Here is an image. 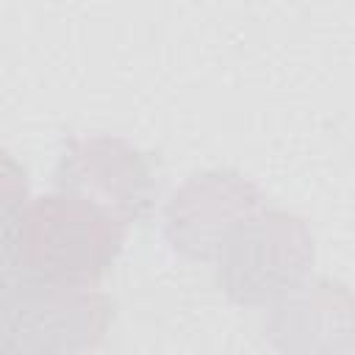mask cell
<instances>
[{
	"label": "cell",
	"instance_id": "cell-4",
	"mask_svg": "<svg viewBox=\"0 0 355 355\" xmlns=\"http://www.w3.org/2000/svg\"><path fill=\"white\" fill-rule=\"evenodd\" d=\"M55 186L94 202L125 227L144 222L158 197L150 158L128 139L108 133L67 139L55 164Z\"/></svg>",
	"mask_w": 355,
	"mask_h": 355
},
{
	"label": "cell",
	"instance_id": "cell-2",
	"mask_svg": "<svg viewBox=\"0 0 355 355\" xmlns=\"http://www.w3.org/2000/svg\"><path fill=\"white\" fill-rule=\"evenodd\" d=\"M214 263L216 283L230 302L266 308L308 280L313 236L297 214L258 208L225 233Z\"/></svg>",
	"mask_w": 355,
	"mask_h": 355
},
{
	"label": "cell",
	"instance_id": "cell-7",
	"mask_svg": "<svg viewBox=\"0 0 355 355\" xmlns=\"http://www.w3.org/2000/svg\"><path fill=\"white\" fill-rule=\"evenodd\" d=\"M28 208V172L0 147V250L14 258V236L22 211Z\"/></svg>",
	"mask_w": 355,
	"mask_h": 355
},
{
	"label": "cell",
	"instance_id": "cell-6",
	"mask_svg": "<svg viewBox=\"0 0 355 355\" xmlns=\"http://www.w3.org/2000/svg\"><path fill=\"white\" fill-rule=\"evenodd\" d=\"M349 291L338 283H302L275 305L263 322L266 338L283 355H347Z\"/></svg>",
	"mask_w": 355,
	"mask_h": 355
},
{
	"label": "cell",
	"instance_id": "cell-5",
	"mask_svg": "<svg viewBox=\"0 0 355 355\" xmlns=\"http://www.w3.org/2000/svg\"><path fill=\"white\" fill-rule=\"evenodd\" d=\"M263 205L261 189L233 172L208 169L191 175L166 202L164 233L175 252L191 261H214L225 233Z\"/></svg>",
	"mask_w": 355,
	"mask_h": 355
},
{
	"label": "cell",
	"instance_id": "cell-1",
	"mask_svg": "<svg viewBox=\"0 0 355 355\" xmlns=\"http://www.w3.org/2000/svg\"><path fill=\"white\" fill-rule=\"evenodd\" d=\"M125 225L108 216L94 202L53 191L28 202L14 236L17 275L94 286L119 258Z\"/></svg>",
	"mask_w": 355,
	"mask_h": 355
},
{
	"label": "cell",
	"instance_id": "cell-9",
	"mask_svg": "<svg viewBox=\"0 0 355 355\" xmlns=\"http://www.w3.org/2000/svg\"><path fill=\"white\" fill-rule=\"evenodd\" d=\"M0 355H22V352H19V347H17V344H14L3 330H0Z\"/></svg>",
	"mask_w": 355,
	"mask_h": 355
},
{
	"label": "cell",
	"instance_id": "cell-3",
	"mask_svg": "<svg viewBox=\"0 0 355 355\" xmlns=\"http://www.w3.org/2000/svg\"><path fill=\"white\" fill-rule=\"evenodd\" d=\"M114 319V302L94 286L14 275L0 291V330L22 355H80L94 349Z\"/></svg>",
	"mask_w": 355,
	"mask_h": 355
},
{
	"label": "cell",
	"instance_id": "cell-8",
	"mask_svg": "<svg viewBox=\"0 0 355 355\" xmlns=\"http://www.w3.org/2000/svg\"><path fill=\"white\" fill-rule=\"evenodd\" d=\"M17 275V266H14V258L6 252V250H0V291L6 288V283L11 280Z\"/></svg>",
	"mask_w": 355,
	"mask_h": 355
}]
</instances>
